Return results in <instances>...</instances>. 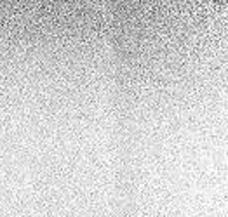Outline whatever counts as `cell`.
Listing matches in <instances>:
<instances>
[]
</instances>
